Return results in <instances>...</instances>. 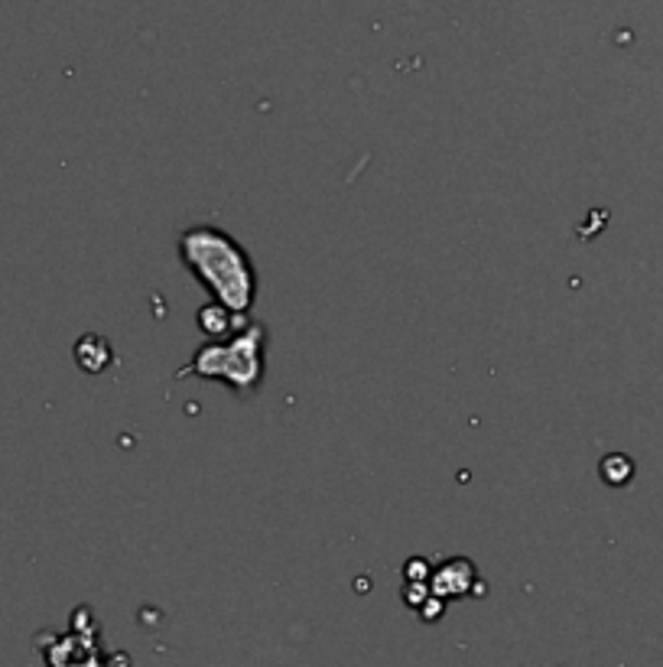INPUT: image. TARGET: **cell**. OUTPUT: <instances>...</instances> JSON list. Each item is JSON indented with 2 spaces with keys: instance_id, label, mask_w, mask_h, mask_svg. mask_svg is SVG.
I'll return each mask as SVG.
<instances>
[{
  "instance_id": "6da1fadb",
  "label": "cell",
  "mask_w": 663,
  "mask_h": 667,
  "mask_svg": "<svg viewBox=\"0 0 663 667\" xmlns=\"http://www.w3.org/2000/svg\"><path fill=\"white\" fill-rule=\"evenodd\" d=\"M180 258L215 303L241 319L251 313L258 299V268L238 238L215 225H190L180 231Z\"/></svg>"
},
{
  "instance_id": "7a4b0ae2",
  "label": "cell",
  "mask_w": 663,
  "mask_h": 667,
  "mask_svg": "<svg viewBox=\"0 0 663 667\" xmlns=\"http://www.w3.org/2000/svg\"><path fill=\"white\" fill-rule=\"evenodd\" d=\"M267 372V326L264 323H244L241 332L225 339H208L195 349L192 362L176 372V378H202L231 387L241 397H251L261 391Z\"/></svg>"
},
{
  "instance_id": "3957f363",
  "label": "cell",
  "mask_w": 663,
  "mask_h": 667,
  "mask_svg": "<svg viewBox=\"0 0 663 667\" xmlns=\"http://www.w3.org/2000/svg\"><path fill=\"white\" fill-rule=\"evenodd\" d=\"M430 589L439 596V599H459L466 596L469 589H478V570H475L472 561L466 557H453L439 567H433V576H430Z\"/></svg>"
},
{
  "instance_id": "277c9868",
  "label": "cell",
  "mask_w": 663,
  "mask_h": 667,
  "mask_svg": "<svg viewBox=\"0 0 663 667\" xmlns=\"http://www.w3.org/2000/svg\"><path fill=\"white\" fill-rule=\"evenodd\" d=\"M76 362L85 375H101L111 362H114V352H111V342L104 336L95 332H85L79 342H76Z\"/></svg>"
},
{
  "instance_id": "5b68a950",
  "label": "cell",
  "mask_w": 663,
  "mask_h": 667,
  "mask_svg": "<svg viewBox=\"0 0 663 667\" xmlns=\"http://www.w3.org/2000/svg\"><path fill=\"white\" fill-rule=\"evenodd\" d=\"M198 329L205 332V336H212V339H225L228 332H231V326H238V323H244L241 316H235L228 306H221V303H208V306H202L198 309Z\"/></svg>"
},
{
  "instance_id": "8992f818",
  "label": "cell",
  "mask_w": 663,
  "mask_h": 667,
  "mask_svg": "<svg viewBox=\"0 0 663 667\" xmlns=\"http://www.w3.org/2000/svg\"><path fill=\"white\" fill-rule=\"evenodd\" d=\"M631 476H635V466H631V460H628V456L611 453V456H605V460H602V478H605L608 485H625V482H628Z\"/></svg>"
},
{
  "instance_id": "52a82bcc",
  "label": "cell",
  "mask_w": 663,
  "mask_h": 667,
  "mask_svg": "<svg viewBox=\"0 0 663 667\" xmlns=\"http://www.w3.org/2000/svg\"><path fill=\"white\" fill-rule=\"evenodd\" d=\"M433 576V564L426 557H410L403 567V583H430Z\"/></svg>"
},
{
  "instance_id": "ba28073f",
  "label": "cell",
  "mask_w": 663,
  "mask_h": 667,
  "mask_svg": "<svg viewBox=\"0 0 663 667\" xmlns=\"http://www.w3.org/2000/svg\"><path fill=\"white\" fill-rule=\"evenodd\" d=\"M416 612H420V619L423 622H439L443 619V612H446V599H439L436 592H430L420 606H416Z\"/></svg>"
}]
</instances>
